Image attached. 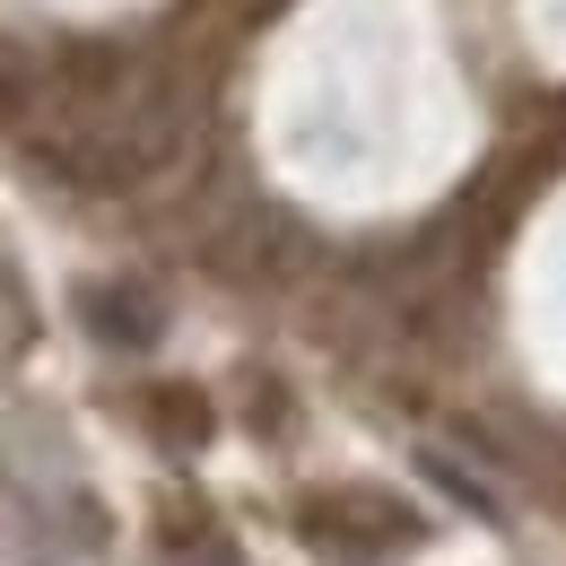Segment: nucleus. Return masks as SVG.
<instances>
[{"label": "nucleus", "instance_id": "obj_1", "mask_svg": "<svg viewBox=\"0 0 566 566\" xmlns=\"http://www.w3.org/2000/svg\"><path fill=\"white\" fill-rule=\"evenodd\" d=\"M78 305H87V323H96V340H114V349H157V340H166V305H157V296H148L140 280L87 287Z\"/></svg>", "mask_w": 566, "mask_h": 566}, {"label": "nucleus", "instance_id": "obj_2", "mask_svg": "<svg viewBox=\"0 0 566 566\" xmlns=\"http://www.w3.org/2000/svg\"><path fill=\"white\" fill-rule=\"evenodd\" d=\"M148 427H157L166 444H201V436H210V401L184 392V384H157V392H148Z\"/></svg>", "mask_w": 566, "mask_h": 566}, {"label": "nucleus", "instance_id": "obj_3", "mask_svg": "<svg viewBox=\"0 0 566 566\" xmlns=\"http://www.w3.org/2000/svg\"><path fill=\"white\" fill-rule=\"evenodd\" d=\"M184 566H235V549H201V558H184Z\"/></svg>", "mask_w": 566, "mask_h": 566}]
</instances>
